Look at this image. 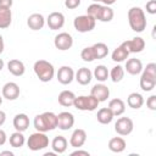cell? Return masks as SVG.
I'll list each match as a JSON object with an SVG mask.
<instances>
[{"mask_svg": "<svg viewBox=\"0 0 156 156\" xmlns=\"http://www.w3.org/2000/svg\"><path fill=\"white\" fill-rule=\"evenodd\" d=\"M33 124L38 132L46 133L49 130H54L55 128H57V115H55L54 112H49V111L37 115L34 117Z\"/></svg>", "mask_w": 156, "mask_h": 156, "instance_id": "1", "label": "cell"}, {"mask_svg": "<svg viewBox=\"0 0 156 156\" xmlns=\"http://www.w3.org/2000/svg\"><path fill=\"white\" fill-rule=\"evenodd\" d=\"M128 22L130 28L134 32L141 33L146 28V17H145L144 10L138 6L130 7L128 10Z\"/></svg>", "mask_w": 156, "mask_h": 156, "instance_id": "2", "label": "cell"}, {"mask_svg": "<svg viewBox=\"0 0 156 156\" xmlns=\"http://www.w3.org/2000/svg\"><path fill=\"white\" fill-rule=\"evenodd\" d=\"M34 73L37 74V77L39 78V80L46 83L50 82L54 78L55 74V68L52 66V63H50L46 60H38L35 61L34 66H33Z\"/></svg>", "mask_w": 156, "mask_h": 156, "instance_id": "3", "label": "cell"}, {"mask_svg": "<svg viewBox=\"0 0 156 156\" xmlns=\"http://www.w3.org/2000/svg\"><path fill=\"white\" fill-rule=\"evenodd\" d=\"M156 85V63L151 62L146 65L140 77V88L144 91H151Z\"/></svg>", "mask_w": 156, "mask_h": 156, "instance_id": "4", "label": "cell"}, {"mask_svg": "<svg viewBox=\"0 0 156 156\" xmlns=\"http://www.w3.org/2000/svg\"><path fill=\"white\" fill-rule=\"evenodd\" d=\"M99 104H100L99 100L96 98H94L91 94L88 96L87 95L76 96L74 101H73V106L80 111H94L98 108Z\"/></svg>", "mask_w": 156, "mask_h": 156, "instance_id": "5", "label": "cell"}, {"mask_svg": "<svg viewBox=\"0 0 156 156\" xmlns=\"http://www.w3.org/2000/svg\"><path fill=\"white\" fill-rule=\"evenodd\" d=\"M27 146L32 151H39L49 146V138L44 132H38L33 133L29 135L27 140Z\"/></svg>", "mask_w": 156, "mask_h": 156, "instance_id": "6", "label": "cell"}, {"mask_svg": "<svg viewBox=\"0 0 156 156\" xmlns=\"http://www.w3.org/2000/svg\"><path fill=\"white\" fill-rule=\"evenodd\" d=\"M95 23H96V20L89 15L77 16L73 21V26L76 30L79 33H87V32L93 30L95 28Z\"/></svg>", "mask_w": 156, "mask_h": 156, "instance_id": "7", "label": "cell"}, {"mask_svg": "<svg viewBox=\"0 0 156 156\" xmlns=\"http://www.w3.org/2000/svg\"><path fill=\"white\" fill-rule=\"evenodd\" d=\"M133 128H134V124L129 117H119L117 119V122L115 123L116 133L119 135H123V136L130 134L133 132Z\"/></svg>", "mask_w": 156, "mask_h": 156, "instance_id": "8", "label": "cell"}, {"mask_svg": "<svg viewBox=\"0 0 156 156\" xmlns=\"http://www.w3.org/2000/svg\"><path fill=\"white\" fill-rule=\"evenodd\" d=\"M54 44H55L56 49L65 51V50H68V49L72 48V45H73V38H72V35H71L69 33H67V32H61V33H58V34L55 37Z\"/></svg>", "mask_w": 156, "mask_h": 156, "instance_id": "9", "label": "cell"}, {"mask_svg": "<svg viewBox=\"0 0 156 156\" xmlns=\"http://www.w3.org/2000/svg\"><path fill=\"white\" fill-rule=\"evenodd\" d=\"M74 124V116L71 112L63 111L57 115V127L61 130H68Z\"/></svg>", "mask_w": 156, "mask_h": 156, "instance_id": "10", "label": "cell"}, {"mask_svg": "<svg viewBox=\"0 0 156 156\" xmlns=\"http://www.w3.org/2000/svg\"><path fill=\"white\" fill-rule=\"evenodd\" d=\"M56 77H57V80L61 84L67 85V84H71L72 80L74 79V71L69 66H62V67L58 68Z\"/></svg>", "mask_w": 156, "mask_h": 156, "instance_id": "11", "label": "cell"}, {"mask_svg": "<svg viewBox=\"0 0 156 156\" xmlns=\"http://www.w3.org/2000/svg\"><path fill=\"white\" fill-rule=\"evenodd\" d=\"M122 45L128 50V52H134V54H136V52H141V51L144 50V48H145V41H144L143 38L135 37V38H133V39H130V40L123 41Z\"/></svg>", "mask_w": 156, "mask_h": 156, "instance_id": "12", "label": "cell"}, {"mask_svg": "<svg viewBox=\"0 0 156 156\" xmlns=\"http://www.w3.org/2000/svg\"><path fill=\"white\" fill-rule=\"evenodd\" d=\"M46 23L52 30L61 29L65 24V16L61 12H51L46 18Z\"/></svg>", "mask_w": 156, "mask_h": 156, "instance_id": "13", "label": "cell"}, {"mask_svg": "<svg viewBox=\"0 0 156 156\" xmlns=\"http://www.w3.org/2000/svg\"><path fill=\"white\" fill-rule=\"evenodd\" d=\"M20 96V87L15 82H7L2 87V98L7 100H16Z\"/></svg>", "mask_w": 156, "mask_h": 156, "instance_id": "14", "label": "cell"}, {"mask_svg": "<svg viewBox=\"0 0 156 156\" xmlns=\"http://www.w3.org/2000/svg\"><path fill=\"white\" fill-rule=\"evenodd\" d=\"M94 98H96L99 100V102H102V101H106L110 96V89L105 85V84H95L93 88H91V93H90Z\"/></svg>", "mask_w": 156, "mask_h": 156, "instance_id": "15", "label": "cell"}, {"mask_svg": "<svg viewBox=\"0 0 156 156\" xmlns=\"http://www.w3.org/2000/svg\"><path fill=\"white\" fill-rule=\"evenodd\" d=\"M85 140H87V133H85V130L78 128V129H74V132L72 133L71 139H69V144H71V146H73L76 149H79L80 146L84 145Z\"/></svg>", "mask_w": 156, "mask_h": 156, "instance_id": "16", "label": "cell"}, {"mask_svg": "<svg viewBox=\"0 0 156 156\" xmlns=\"http://www.w3.org/2000/svg\"><path fill=\"white\" fill-rule=\"evenodd\" d=\"M27 24L30 29L33 30H39L44 27L45 24V18L43 17L41 13H32L28 18H27Z\"/></svg>", "mask_w": 156, "mask_h": 156, "instance_id": "17", "label": "cell"}, {"mask_svg": "<svg viewBox=\"0 0 156 156\" xmlns=\"http://www.w3.org/2000/svg\"><path fill=\"white\" fill-rule=\"evenodd\" d=\"M7 69H9V72L11 74H13L16 77H21V76L24 74L26 67H24V65H23L22 61L13 58V60H10L7 62Z\"/></svg>", "mask_w": 156, "mask_h": 156, "instance_id": "18", "label": "cell"}, {"mask_svg": "<svg viewBox=\"0 0 156 156\" xmlns=\"http://www.w3.org/2000/svg\"><path fill=\"white\" fill-rule=\"evenodd\" d=\"M74 76H76L74 79H76L80 85H87V84H89V83L91 82L93 72H91L89 68H87V67H80V68L77 71V73H76Z\"/></svg>", "mask_w": 156, "mask_h": 156, "instance_id": "19", "label": "cell"}, {"mask_svg": "<svg viewBox=\"0 0 156 156\" xmlns=\"http://www.w3.org/2000/svg\"><path fill=\"white\" fill-rule=\"evenodd\" d=\"M13 127L18 132H24L29 127V118L26 113H17L13 117Z\"/></svg>", "mask_w": 156, "mask_h": 156, "instance_id": "20", "label": "cell"}, {"mask_svg": "<svg viewBox=\"0 0 156 156\" xmlns=\"http://www.w3.org/2000/svg\"><path fill=\"white\" fill-rule=\"evenodd\" d=\"M124 69L132 74V76H136L139 74L141 71H143V63L139 58H129L127 60L126 62V66H124Z\"/></svg>", "mask_w": 156, "mask_h": 156, "instance_id": "21", "label": "cell"}, {"mask_svg": "<svg viewBox=\"0 0 156 156\" xmlns=\"http://www.w3.org/2000/svg\"><path fill=\"white\" fill-rule=\"evenodd\" d=\"M67 146H68L67 139L65 136H62V135L55 136L52 139V141H51V147H52L55 154H63L67 150Z\"/></svg>", "mask_w": 156, "mask_h": 156, "instance_id": "22", "label": "cell"}, {"mask_svg": "<svg viewBox=\"0 0 156 156\" xmlns=\"http://www.w3.org/2000/svg\"><path fill=\"white\" fill-rule=\"evenodd\" d=\"M76 95L73 94V91L71 90H63L58 94V104L63 107H69L73 106V101H74Z\"/></svg>", "mask_w": 156, "mask_h": 156, "instance_id": "23", "label": "cell"}, {"mask_svg": "<svg viewBox=\"0 0 156 156\" xmlns=\"http://www.w3.org/2000/svg\"><path fill=\"white\" fill-rule=\"evenodd\" d=\"M108 108L112 111L113 116H121L126 111V104L123 102L122 99H112L108 102Z\"/></svg>", "mask_w": 156, "mask_h": 156, "instance_id": "24", "label": "cell"}, {"mask_svg": "<svg viewBox=\"0 0 156 156\" xmlns=\"http://www.w3.org/2000/svg\"><path fill=\"white\" fill-rule=\"evenodd\" d=\"M113 113L112 111L108 108V107H102L96 113V118H98V122L101 123V124H108L112 122L113 119Z\"/></svg>", "mask_w": 156, "mask_h": 156, "instance_id": "25", "label": "cell"}, {"mask_svg": "<svg viewBox=\"0 0 156 156\" xmlns=\"http://www.w3.org/2000/svg\"><path fill=\"white\" fill-rule=\"evenodd\" d=\"M126 140L121 136H115V138H111L110 141H108V149L112 151V152H122L124 151L126 149Z\"/></svg>", "mask_w": 156, "mask_h": 156, "instance_id": "26", "label": "cell"}, {"mask_svg": "<svg viewBox=\"0 0 156 156\" xmlns=\"http://www.w3.org/2000/svg\"><path fill=\"white\" fill-rule=\"evenodd\" d=\"M127 104H128L129 107H132V108H134V110H138V108H140V107L143 106V104H144V98H143V95L139 94V93H132V94H129L128 98H127Z\"/></svg>", "mask_w": 156, "mask_h": 156, "instance_id": "27", "label": "cell"}, {"mask_svg": "<svg viewBox=\"0 0 156 156\" xmlns=\"http://www.w3.org/2000/svg\"><path fill=\"white\" fill-rule=\"evenodd\" d=\"M12 21V13L10 9L0 7V29H5L10 27Z\"/></svg>", "mask_w": 156, "mask_h": 156, "instance_id": "28", "label": "cell"}, {"mask_svg": "<svg viewBox=\"0 0 156 156\" xmlns=\"http://www.w3.org/2000/svg\"><path fill=\"white\" fill-rule=\"evenodd\" d=\"M128 55H129L128 50L121 44L119 46H117V48L112 51L111 57H112V60H113L115 62H122V61H126V60L128 58Z\"/></svg>", "mask_w": 156, "mask_h": 156, "instance_id": "29", "label": "cell"}, {"mask_svg": "<svg viewBox=\"0 0 156 156\" xmlns=\"http://www.w3.org/2000/svg\"><path fill=\"white\" fill-rule=\"evenodd\" d=\"M93 52H94V56H95V60L96 58H104L107 56L108 54V48L105 43H95L93 46Z\"/></svg>", "mask_w": 156, "mask_h": 156, "instance_id": "30", "label": "cell"}, {"mask_svg": "<svg viewBox=\"0 0 156 156\" xmlns=\"http://www.w3.org/2000/svg\"><path fill=\"white\" fill-rule=\"evenodd\" d=\"M113 18V10L107 6V5H101V9L99 11V15L96 17V20L101 21V22H110Z\"/></svg>", "mask_w": 156, "mask_h": 156, "instance_id": "31", "label": "cell"}, {"mask_svg": "<svg viewBox=\"0 0 156 156\" xmlns=\"http://www.w3.org/2000/svg\"><path fill=\"white\" fill-rule=\"evenodd\" d=\"M108 77L111 78V80L113 83H118L123 79L124 77V68L121 65H117L115 67H112V69L108 72Z\"/></svg>", "mask_w": 156, "mask_h": 156, "instance_id": "32", "label": "cell"}, {"mask_svg": "<svg viewBox=\"0 0 156 156\" xmlns=\"http://www.w3.org/2000/svg\"><path fill=\"white\" fill-rule=\"evenodd\" d=\"M26 139H24V135L22 134V132H18L16 130L15 133H12L10 135V145L12 147H21L23 146Z\"/></svg>", "mask_w": 156, "mask_h": 156, "instance_id": "33", "label": "cell"}, {"mask_svg": "<svg viewBox=\"0 0 156 156\" xmlns=\"http://www.w3.org/2000/svg\"><path fill=\"white\" fill-rule=\"evenodd\" d=\"M94 77L96 78V80H99L101 83L107 80V78H108V69H107V67L104 66V65L96 66L95 69H94Z\"/></svg>", "mask_w": 156, "mask_h": 156, "instance_id": "34", "label": "cell"}, {"mask_svg": "<svg viewBox=\"0 0 156 156\" xmlns=\"http://www.w3.org/2000/svg\"><path fill=\"white\" fill-rule=\"evenodd\" d=\"M80 57L83 61L85 62H91L95 60V56H94V52H93V49L91 46H88V48H84L80 52Z\"/></svg>", "mask_w": 156, "mask_h": 156, "instance_id": "35", "label": "cell"}, {"mask_svg": "<svg viewBox=\"0 0 156 156\" xmlns=\"http://www.w3.org/2000/svg\"><path fill=\"white\" fill-rule=\"evenodd\" d=\"M100 9H101V5H100V4H98V2H94V4H91V5H89V6H88L87 15H89V16H91V17H94V18L96 20V17H98V15H99Z\"/></svg>", "mask_w": 156, "mask_h": 156, "instance_id": "36", "label": "cell"}, {"mask_svg": "<svg viewBox=\"0 0 156 156\" xmlns=\"http://www.w3.org/2000/svg\"><path fill=\"white\" fill-rule=\"evenodd\" d=\"M145 9L146 11L150 13V15H155L156 13V0H150L146 2L145 5Z\"/></svg>", "mask_w": 156, "mask_h": 156, "instance_id": "37", "label": "cell"}, {"mask_svg": "<svg viewBox=\"0 0 156 156\" xmlns=\"http://www.w3.org/2000/svg\"><path fill=\"white\" fill-rule=\"evenodd\" d=\"M80 5V0H65V6L69 10L77 9Z\"/></svg>", "mask_w": 156, "mask_h": 156, "instance_id": "38", "label": "cell"}, {"mask_svg": "<svg viewBox=\"0 0 156 156\" xmlns=\"http://www.w3.org/2000/svg\"><path fill=\"white\" fill-rule=\"evenodd\" d=\"M146 105H147V107H149L150 110L155 111V110H156V95L149 96L147 100H146Z\"/></svg>", "mask_w": 156, "mask_h": 156, "instance_id": "39", "label": "cell"}, {"mask_svg": "<svg viewBox=\"0 0 156 156\" xmlns=\"http://www.w3.org/2000/svg\"><path fill=\"white\" fill-rule=\"evenodd\" d=\"M13 1L12 0H0V7H6V9H11Z\"/></svg>", "mask_w": 156, "mask_h": 156, "instance_id": "40", "label": "cell"}, {"mask_svg": "<svg viewBox=\"0 0 156 156\" xmlns=\"http://www.w3.org/2000/svg\"><path fill=\"white\" fill-rule=\"evenodd\" d=\"M6 140H7V135H6L5 130L0 129V146H1V145H4V144L6 143Z\"/></svg>", "mask_w": 156, "mask_h": 156, "instance_id": "41", "label": "cell"}, {"mask_svg": "<svg viewBox=\"0 0 156 156\" xmlns=\"http://www.w3.org/2000/svg\"><path fill=\"white\" fill-rule=\"evenodd\" d=\"M77 155H83V156H89V152L88 151H84V150H76L73 152H71V156H77Z\"/></svg>", "mask_w": 156, "mask_h": 156, "instance_id": "42", "label": "cell"}, {"mask_svg": "<svg viewBox=\"0 0 156 156\" xmlns=\"http://www.w3.org/2000/svg\"><path fill=\"white\" fill-rule=\"evenodd\" d=\"M5 121H6V113L0 110V127L5 123Z\"/></svg>", "mask_w": 156, "mask_h": 156, "instance_id": "43", "label": "cell"}, {"mask_svg": "<svg viewBox=\"0 0 156 156\" xmlns=\"http://www.w3.org/2000/svg\"><path fill=\"white\" fill-rule=\"evenodd\" d=\"M101 2H104L105 5H107V6H110V5H112V4H115L116 2V0H100Z\"/></svg>", "mask_w": 156, "mask_h": 156, "instance_id": "44", "label": "cell"}, {"mask_svg": "<svg viewBox=\"0 0 156 156\" xmlns=\"http://www.w3.org/2000/svg\"><path fill=\"white\" fill-rule=\"evenodd\" d=\"M4 46H5V45H4V39H2V37L0 35V54L4 51Z\"/></svg>", "mask_w": 156, "mask_h": 156, "instance_id": "45", "label": "cell"}, {"mask_svg": "<svg viewBox=\"0 0 156 156\" xmlns=\"http://www.w3.org/2000/svg\"><path fill=\"white\" fill-rule=\"evenodd\" d=\"M0 155H9V156H12L13 154H12L11 151H1V152H0Z\"/></svg>", "mask_w": 156, "mask_h": 156, "instance_id": "46", "label": "cell"}, {"mask_svg": "<svg viewBox=\"0 0 156 156\" xmlns=\"http://www.w3.org/2000/svg\"><path fill=\"white\" fill-rule=\"evenodd\" d=\"M4 68V61H2V58H0V71Z\"/></svg>", "mask_w": 156, "mask_h": 156, "instance_id": "47", "label": "cell"}, {"mask_svg": "<svg viewBox=\"0 0 156 156\" xmlns=\"http://www.w3.org/2000/svg\"><path fill=\"white\" fill-rule=\"evenodd\" d=\"M2 104V96H0V105Z\"/></svg>", "mask_w": 156, "mask_h": 156, "instance_id": "48", "label": "cell"}, {"mask_svg": "<svg viewBox=\"0 0 156 156\" xmlns=\"http://www.w3.org/2000/svg\"><path fill=\"white\" fill-rule=\"evenodd\" d=\"M93 1H94V2H99L100 0H93Z\"/></svg>", "mask_w": 156, "mask_h": 156, "instance_id": "49", "label": "cell"}]
</instances>
